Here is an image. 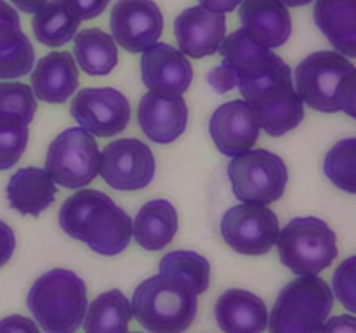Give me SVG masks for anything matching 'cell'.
Instances as JSON below:
<instances>
[{
	"instance_id": "10",
	"label": "cell",
	"mask_w": 356,
	"mask_h": 333,
	"mask_svg": "<svg viewBox=\"0 0 356 333\" xmlns=\"http://www.w3.org/2000/svg\"><path fill=\"white\" fill-rule=\"evenodd\" d=\"M280 224L271 208L259 203H240L228 208L221 219L226 245L243 255H264L277 243Z\"/></svg>"
},
{
	"instance_id": "5",
	"label": "cell",
	"mask_w": 356,
	"mask_h": 333,
	"mask_svg": "<svg viewBox=\"0 0 356 333\" xmlns=\"http://www.w3.org/2000/svg\"><path fill=\"white\" fill-rule=\"evenodd\" d=\"M334 309V293L316 274H305L282 288L268 316L270 333H320Z\"/></svg>"
},
{
	"instance_id": "24",
	"label": "cell",
	"mask_w": 356,
	"mask_h": 333,
	"mask_svg": "<svg viewBox=\"0 0 356 333\" xmlns=\"http://www.w3.org/2000/svg\"><path fill=\"white\" fill-rule=\"evenodd\" d=\"M177 228L179 221L176 207L169 200L156 198L139 208L132 222V236L141 248L159 252L172 241Z\"/></svg>"
},
{
	"instance_id": "8",
	"label": "cell",
	"mask_w": 356,
	"mask_h": 333,
	"mask_svg": "<svg viewBox=\"0 0 356 333\" xmlns=\"http://www.w3.org/2000/svg\"><path fill=\"white\" fill-rule=\"evenodd\" d=\"M228 177L242 203H273L284 196L289 184L287 165L268 149H249L235 156L228 165Z\"/></svg>"
},
{
	"instance_id": "4",
	"label": "cell",
	"mask_w": 356,
	"mask_h": 333,
	"mask_svg": "<svg viewBox=\"0 0 356 333\" xmlns=\"http://www.w3.org/2000/svg\"><path fill=\"white\" fill-rule=\"evenodd\" d=\"M132 314L149 333H184L197 318V295L170 278L155 274L138 284Z\"/></svg>"
},
{
	"instance_id": "16",
	"label": "cell",
	"mask_w": 356,
	"mask_h": 333,
	"mask_svg": "<svg viewBox=\"0 0 356 333\" xmlns=\"http://www.w3.org/2000/svg\"><path fill=\"white\" fill-rule=\"evenodd\" d=\"M174 35L184 56L193 59L216 54L226 37V16L197 6L183 10L174 21Z\"/></svg>"
},
{
	"instance_id": "2",
	"label": "cell",
	"mask_w": 356,
	"mask_h": 333,
	"mask_svg": "<svg viewBox=\"0 0 356 333\" xmlns=\"http://www.w3.org/2000/svg\"><path fill=\"white\" fill-rule=\"evenodd\" d=\"M296 92L315 111L355 117L356 69L339 52L318 51L306 56L296 68Z\"/></svg>"
},
{
	"instance_id": "7",
	"label": "cell",
	"mask_w": 356,
	"mask_h": 333,
	"mask_svg": "<svg viewBox=\"0 0 356 333\" xmlns=\"http://www.w3.org/2000/svg\"><path fill=\"white\" fill-rule=\"evenodd\" d=\"M282 264L298 276L318 274L337 257L336 232L318 217H296L278 232Z\"/></svg>"
},
{
	"instance_id": "37",
	"label": "cell",
	"mask_w": 356,
	"mask_h": 333,
	"mask_svg": "<svg viewBox=\"0 0 356 333\" xmlns=\"http://www.w3.org/2000/svg\"><path fill=\"white\" fill-rule=\"evenodd\" d=\"M16 250V236L7 222L0 221V267L6 266Z\"/></svg>"
},
{
	"instance_id": "20",
	"label": "cell",
	"mask_w": 356,
	"mask_h": 333,
	"mask_svg": "<svg viewBox=\"0 0 356 333\" xmlns=\"http://www.w3.org/2000/svg\"><path fill=\"white\" fill-rule=\"evenodd\" d=\"M214 318L225 333H263L268 328V309L263 298L240 288L226 290L218 298Z\"/></svg>"
},
{
	"instance_id": "42",
	"label": "cell",
	"mask_w": 356,
	"mask_h": 333,
	"mask_svg": "<svg viewBox=\"0 0 356 333\" xmlns=\"http://www.w3.org/2000/svg\"><path fill=\"white\" fill-rule=\"evenodd\" d=\"M125 333H127V332H125ZM132 333H139V332H132Z\"/></svg>"
},
{
	"instance_id": "40",
	"label": "cell",
	"mask_w": 356,
	"mask_h": 333,
	"mask_svg": "<svg viewBox=\"0 0 356 333\" xmlns=\"http://www.w3.org/2000/svg\"><path fill=\"white\" fill-rule=\"evenodd\" d=\"M19 10L26 14H35L40 7H44L49 0H10Z\"/></svg>"
},
{
	"instance_id": "31",
	"label": "cell",
	"mask_w": 356,
	"mask_h": 333,
	"mask_svg": "<svg viewBox=\"0 0 356 333\" xmlns=\"http://www.w3.org/2000/svg\"><path fill=\"white\" fill-rule=\"evenodd\" d=\"M356 141L355 137L336 142L323 162V172L332 184L353 194L356 191Z\"/></svg>"
},
{
	"instance_id": "9",
	"label": "cell",
	"mask_w": 356,
	"mask_h": 333,
	"mask_svg": "<svg viewBox=\"0 0 356 333\" xmlns=\"http://www.w3.org/2000/svg\"><path fill=\"white\" fill-rule=\"evenodd\" d=\"M45 172L66 189H80L99 173V148L82 127L66 128L49 144Z\"/></svg>"
},
{
	"instance_id": "13",
	"label": "cell",
	"mask_w": 356,
	"mask_h": 333,
	"mask_svg": "<svg viewBox=\"0 0 356 333\" xmlns=\"http://www.w3.org/2000/svg\"><path fill=\"white\" fill-rule=\"evenodd\" d=\"M110 28L115 44L139 54L162 37V10L153 0H118L111 9Z\"/></svg>"
},
{
	"instance_id": "33",
	"label": "cell",
	"mask_w": 356,
	"mask_h": 333,
	"mask_svg": "<svg viewBox=\"0 0 356 333\" xmlns=\"http://www.w3.org/2000/svg\"><path fill=\"white\" fill-rule=\"evenodd\" d=\"M355 276H356V257H348L336 269L332 276V284L336 297L350 312L356 311L355 304Z\"/></svg>"
},
{
	"instance_id": "15",
	"label": "cell",
	"mask_w": 356,
	"mask_h": 333,
	"mask_svg": "<svg viewBox=\"0 0 356 333\" xmlns=\"http://www.w3.org/2000/svg\"><path fill=\"white\" fill-rule=\"evenodd\" d=\"M209 132L222 155L238 156L256 144L261 128L249 104L236 99L222 104L212 113Z\"/></svg>"
},
{
	"instance_id": "30",
	"label": "cell",
	"mask_w": 356,
	"mask_h": 333,
	"mask_svg": "<svg viewBox=\"0 0 356 333\" xmlns=\"http://www.w3.org/2000/svg\"><path fill=\"white\" fill-rule=\"evenodd\" d=\"M37 99L28 85L0 80V125H30Z\"/></svg>"
},
{
	"instance_id": "34",
	"label": "cell",
	"mask_w": 356,
	"mask_h": 333,
	"mask_svg": "<svg viewBox=\"0 0 356 333\" xmlns=\"http://www.w3.org/2000/svg\"><path fill=\"white\" fill-rule=\"evenodd\" d=\"M207 83L218 94H226L238 85V75L232 66L221 62L207 73Z\"/></svg>"
},
{
	"instance_id": "21",
	"label": "cell",
	"mask_w": 356,
	"mask_h": 333,
	"mask_svg": "<svg viewBox=\"0 0 356 333\" xmlns=\"http://www.w3.org/2000/svg\"><path fill=\"white\" fill-rule=\"evenodd\" d=\"M33 66V45L21 30L16 9L0 0V80L21 78Z\"/></svg>"
},
{
	"instance_id": "23",
	"label": "cell",
	"mask_w": 356,
	"mask_h": 333,
	"mask_svg": "<svg viewBox=\"0 0 356 333\" xmlns=\"http://www.w3.org/2000/svg\"><path fill=\"white\" fill-rule=\"evenodd\" d=\"M219 52L222 56V62L232 66L236 71L238 82L257 80L287 65L280 56L273 54L270 49L252 44L243 35L242 30L233 31L229 37H225L221 47H219Z\"/></svg>"
},
{
	"instance_id": "18",
	"label": "cell",
	"mask_w": 356,
	"mask_h": 333,
	"mask_svg": "<svg viewBox=\"0 0 356 333\" xmlns=\"http://www.w3.org/2000/svg\"><path fill=\"white\" fill-rule=\"evenodd\" d=\"M138 123L149 141L156 144H170L186 130V101L181 96L165 99L146 92L139 101Z\"/></svg>"
},
{
	"instance_id": "27",
	"label": "cell",
	"mask_w": 356,
	"mask_h": 333,
	"mask_svg": "<svg viewBox=\"0 0 356 333\" xmlns=\"http://www.w3.org/2000/svg\"><path fill=\"white\" fill-rule=\"evenodd\" d=\"M132 319L131 302L120 290H108L87 304L86 333H125Z\"/></svg>"
},
{
	"instance_id": "6",
	"label": "cell",
	"mask_w": 356,
	"mask_h": 333,
	"mask_svg": "<svg viewBox=\"0 0 356 333\" xmlns=\"http://www.w3.org/2000/svg\"><path fill=\"white\" fill-rule=\"evenodd\" d=\"M238 89L268 135L282 137L305 120V103L296 92L289 65L257 80L238 82Z\"/></svg>"
},
{
	"instance_id": "41",
	"label": "cell",
	"mask_w": 356,
	"mask_h": 333,
	"mask_svg": "<svg viewBox=\"0 0 356 333\" xmlns=\"http://www.w3.org/2000/svg\"><path fill=\"white\" fill-rule=\"evenodd\" d=\"M285 7H302V6H308L312 3L313 0H280Z\"/></svg>"
},
{
	"instance_id": "25",
	"label": "cell",
	"mask_w": 356,
	"mask_h": 333,
	"mask_svg": "<svg viewBox=\"0 0 356 333\" xmlns=\"http://www.w3.org/2000/svg\"><path fill=\"white\" fill-rule=\"evenodd\" d=\"M316 26L339 54L356 56V0H316Z\"/></svg>"
},
{
	"instance_id": "35",
	"label": "cell",
	"mask_w": 356,
	"mask_h": 333,
	"mask_svg": "<svg viewBox=\"0 0 356 333\" xmlns=\"http://www.w3.org/2000/svg\"><path fill=\"white\" fill-rule=\"evenodd\" d=\"M70 12L79 21L94 19L106 10L110 0H63Z\"/></svg>"
},
{
	"instance_id": "1",
	"label": "cell",
	"mask_w": 356,
	"mask_h": 333,
	"mask_svg": "<svg viewBox=\"0 0 356 333\" xmlns=\"http://www.w3.org/2000/svg\"><path fill=\"white\" fill-rule=\"evenodd\" d=\"M59 228L83 241L99 255H118L132 239V221L99 189H82L68 198L59 210Z\"/></svg>"
},
{
	"instance_id": "29",
	"label": "cell",
	"mask_w": 356,
	"mask_h": 333,
	"mask_svg": "<svg viewBox=\"0 0 356 333\" xmlns=\"http://www.w3.org/2000/svg\"><path fill=\"white\" fill-rule=\"evenodd\" d=\"M160 274L184 284L195 295H202L211 284V264L204 255L191 250H176L162 257Z\"/></svg>"
},
{
	"instance_id": "14",
	"label": "cell",
	"mask_w": 356,
	"mask_h": 333,
	"mask_svg": "<svg viewBox=\"0 0 356 333\" xmlns=\"http://www.w3.org/2000/svg\"><path fill=\"white\" fill-rule=\"evenodd\" d=\"M141 78L152 94L165 99L179 97L193 82V66L169 44H155L141 56Z\"/></svg>"
},
{
	"instance_id": "11",
	"label": "cell",
	"mask_w": 356,
	"mask_h": 333,
	"mask_svg": "<svg viewBox=\"0 0 356 333\" xmlns=\"http://www.w3.org/2000/svg\"><path fill=\"white\" fill-rule=\"evenodd\" d=\"M155 156L148 144L134 137L117 139L99 153V173L117 191H138L155 177Z\"/></svg>"
},
{
	"instance_id": "3",
	"label": "cell",
	"mask_w": 356,
	"mask_h": 333,
	"mask_svg": "<svg viewBox=\"0 0 356 333\" xmlns=\"http://www.w3.org/2000/svg\"><path fill=\"white\" fill-rule=\"evenodd\" d=\"M87 287L70 269L56 267L31 284L26 305L44 333H75L87 311Z\"/></svg>"
},
{
	"instance_id": "32",
	"label": "cell",
	"mask_w": 356,
	"mask_h": 333,
	"mask_svg": "<svg viewBox=\"0 0 356 333\" xmlns=\"http://www.w3.org/2000/svg\"><path fill=\"white\" fill-rule=\"evenodd\" d=\"M28 146V125H0V172L16 165Z\"/></svg>"
},
{
	"instance_id": "38",
	"label": "cell",
	"mask_w": 356,
	"mask_h": 333,
	"mask_svg": "<svg viewBox=\"0 0 356 333\" xmlns=\"http://www.w3.org/2000/svg\"><path fill=\"white\" fill-rule=\"evenodd\" d=\"M320 333H356V319L351 314L334 316L327 319Z\"/></svg>"
},
{
	"instance_id": "17",
	"label": "cell",
	"mask_w": 356,
	"mask_h": 333,
	"mask_svg": "<svg viewBox=\"0 0 356 333\" xmlns=\"http://www.w3.org/2000/svg\"><path fill=\"white\" fill-rule=\"evenodd\" d=\"M238 16L243 35L259 47H282L292 35L291 14L280 0H243Z\"/></svg>"
},
{
	"instance_id": "26",
	"label": "cell",
	"mask_w": 356,
	"mask_h": 333,
	"mask_svg": "<svg viewBox=\"0 0 356 333\" xmlns=\"http://www.w3.org/2000/svg\"><path fill=\"white\" fill-rule=\"evenodd\" d=\"M73 38V54L80 69L90 76H104L113 71L118 62V49L111 35L99 28H86Z\"/></svg>"
},
{
	"instance_id": "39",
	"label": "cell",
	"mask_w": 356,
	"mask_h": 333,
	"mask_svg": "<svg viewBox=\"0 0 356 333\" xmlns=\"http://www.w3.org/2000/svg\"><path fill=\"white\" fill-rule=\"evenodd\" d=\"M243 0H200V6L205 7V9L212 10V12H232L236 7L242 3Z\"/></svg>"
},
{
	"instance_id": "36",
	"label": "cell",
	"mask_w": 356,
	"mask_h": 333,
	"mask_svg": "<svg viewBox=\"0 0 356 333\" xmlns=\"http://www.w3.org/2000/svg\"><path fill=\"white\" fill-rule=\"evenodd\" d=\"M0 333H40V330L33 319L13 314L0 319Z\"/></svg>"
},
{
	"instance_id": "12",
	"label": "cell",
	"mask_w": 356,
	"mask_h": 333,
	"mask_svg": "<svg viewBox=\"0 0 356 333\" xmlns=\"http://www.w3.org/2000/svg\"><path fill=\"white\" fill-rule=\"evenodd\" d=\"M73 120L97 137H115L131 121V103L117 89H82L70 106Z\"/></svg>"
},
{
	"instance_id": "22",
	"label": "cell",
	"mask_w": 356,
	"mask_h": 333,
	"mask_svg": "<svg viewBox=\"0 0 356 333\" xmlns=\"http://www.w3.org/2000/svg\"><path fill=\"white\" fill-rule=\"evenodd\" d=\"M7 201L21 215L38 217L58 196V187L44 169L24 166L13 173L6 187Z\"/></svg>"
},
{
	"instance_id": "28",
	"label": "cell",
	"mask_w": 356,
	"mask_h": 333,
	"mask_svg": "<svg viewBox=\"0 0 356 333\" xmlns=\"http://www.w3.org/2000/svg\"><path fill=\"white\" fill-rule=\"evenodd\" d=\"M80 21L73 16L63 0H49L31 19L33 35L45 47H61L76 35Z\"/></svg>"
},
{
	"instance_id": "19",
	"label": "cell",
	"mask_w": 356,
	"mask_h": 333,
	"mask_svg": "<svg viewBox=\"0 0 356 333\" xmlns=\"http://www.w3.org/2000/svg\"><path fill=\"white\" fill-rule=\"evenodd\" d=\"M31 92L37 99L61 104L79 87V69L70 52H51L31 69Z\"/></svg>"
}]
</instances>
